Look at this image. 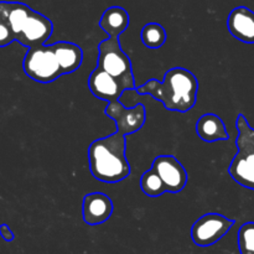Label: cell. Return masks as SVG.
<instances>
[{
	"mask_svg": "<svg viewBox=\"0 0 254 254\" xmlns=\"http://www.w3.org/2000/svg\"><path fill=\"white\" fill-rule=\"evenodd\" d=\"M129 14L121 6H111L102 14L99 26L112 39H119L129 26Z\"/></svg>",
	"mask_w": 254,
	"mask_h": 254,
	"instance_id": "9a60e30c",
	"label": "cell"
},
{
	"mask_svg": "<svg viewBox=\"0 0 254 254\" xmlns=\"http://www.w3.org/2000/svg\"><path fill=\"white\" fill-rule=\"evenodd\" d=\"M114 206L111 197L103 192L87 193L82 202L83 221L89 226L104 223L111 218Z\"/></svg>",
	"mask_w": 254,
	"mask_h": 254,
	"instance_id": "8fae6325",
	"label": "cell"
},
{
	"mask_svg": "<svg viewBox=\"0 0 254 254\" xmlns=\"http://www.w3.org/2000/svg\"><path fill=\"white\" fill-rule=\"evenodd\" d=\"M54 32V24L49 17L40 12L31 10L27 16L21 32L16 37V41L27 49L39 47L46 44Z\"/></svg>",
	"mask_w": 254,
	"mask_h": 254,
	"instance_id": "9c48e42d",
	"label": "cell"
},
{
	"mask_svg": "<svg viewBox=\"0 0 254 254\" xmlns=\"http://www.w3.org/2000/svg\"><path fill=\"white\" fill-rule=\"evenodd\" d=\"M140 189L149 197H159L166 192V188L158 174L150 169L145 171L140 178Z\"/></svg>",
	"mask_w": 254,
	"mask_h": 254,
	"instance_id": "ac0fdd59",
	"label": "cell"
},
{
	"mask_svg": "<svg viewBox=\"0 0 254 254\" xmlns=\"http://www.w3.org/2000/svg\"><path fill=\"white\" fill-rule=\"evenodd\" d=\"M233 226L235 220L221 213H206L192 225L191 238L198 247H210L222 240Z\"/></svg>",
	"mask_w": 254,
	"mask_h": 254,
	"instance_id": "8992f818",
	"label": "cell"
},
{
	"mask_svg": "<svg viewBox=\"0 0 254 254\" xmlns=\"http://www.w3.org/2000/svg\"><path fill=\"white\" fill-rule=\"evenodd\" d=\"M22 68L29 78L39 83H51L62 76L52 45H42L27 50L22 61Z\"/></svg>",
	"mask_w": 254,
	"mask_h": 254,
	"instance_id": "277c9868",
	"label": "cell"
},
{
	"mask_svg": "<svg viewBox=\"0 0 254 254\" xmlns=\"http://www.w3.org/2000/svg\"><path fill=\"white\" fill-rule=\"evenodd\" d=\"M151 169L158 174L166 188V192L178 193L188 184V173L174 155H159L154 159Z\"/></svg>",
	"mask_w": 254,
	"mask_h": 254,
	"instance_id": "ba28073f",
	"label": "cell"
},
{
	"mask_svg": "<svg viewBox=\"0 0 254 254\" xmlns=\"http://www.w3.org/2000/svg\"><path fill=\"white\" fill-rule=\"evenodd\" d=\"M55 55L59 60L62 74H68L77 71L83 62V51L81 46L73 42L59 41L52 44Z\"/></svg>",
	"mask_w": 254,
	"mask_h": 254,
	"instance_id": "4fadbf2b",
	"label": "cell"
},
{
	"mask_svg": "<svg viewBox=\"0 0 254 254\" xmlns=\"http://www.w3.org/2000/svg\"><path fill=\"white\" fill-rule=\"evenodd\" d=\"M0 236H1L2 240L6 241V242H11V241H14L15 238L14 233H12V231L10 230V227L6 225V223L0 225Z\"/></svg>",
	"mask_w": 254,
	"mask_h": 254,
	"instance_id": "44dd1931",
	"label": "cell"
},
{
	"mask_svg": "<svg viewBox=\"0 0 254 254\" xmlns=\"http://www.w3.org/2000/svg\"><path fill=\"white\" fill-rule=\"evenodd\" d=\"M228 31L245 44H254V11L247 6H237L227 19Z\"/></svg>",
	"mask_w": 254,
	"mask_h": 254,
	"instance_id": "7c38bea8",
	"label": "cell"
},
{
	"mask_svg": "<svg viewBox=\"0 0 254 254\" xmlns=\"http://www.w3.org/2000/svg\"><path fill=\"white\" fill-rule=\"evenodd\" d=\"M198 81L195 74L183 67H174L164 74V81L150 79L135 88L143 96H151L160 101L165 109L185 113L193 108L197 98Z\"/></svg>",
	"mask_w": 254,
	"mask_h": 254,
	"instance_id": "6da1fadb",
	"label": "cell"
},
{
	"mask_svg": "<svg viewBox=\"0 0 254 254\" xmlns=\"http://www.w3.org/2000/svg\"><path fill=\"white\" fill-rule=\"evenodd\" d=\"M238 250L241 254H254V222L245 223L238 231Z\"/></svg>",
	"mask_w": 254,
	"mask_h": 254,
	"instance_id": "d6986e66",
	"label": "cell"
},
{
	"mask_svg": "<svg viewBox=\"0 0 254 254\" xmlns=\"http://www.w3.org/2000/svg\"><path fill=\"white\" fill-rule=\"evenodd\" d=\"M88 87L94 97L108 103L119 101L124 92L133 91L126 82L111 76L99 67H96L89 76Z\"/></svg>",
	"mask_w": 254,
	"mask_h": 254,
	"instance_id": "30bf717a",
	"label": "cell"
},
{
	"mask_svg": "<svg viewBox=\"0 0 254 254\" xmlns=\"http://www.w3.org/2000/svg\"><path fill=\"white\" fill-rule=\"evenodd\" d=\"M0 9L14 34L15 41H16V37L21 32L22 26L32 9L24 2L19 1H0Z\"/></svg>",
	"mask_w": 254,
	"mask_h": 254,
	"instance_id": "2e32d148",
	"label": "cell"
},
{
	"mask_svg": "<svg viewBox=\"0 0 254 254\" xmlns=\"http://www.w3.org/2000/svg\"><path fill=\"white\" fill-rule=\"evenodd\" d=\"M98 59H97V67L102 68L111 76L126 82L130 89H135V81H134L133 66L128 55L124 54L121 47L119 39L103 40L98 45Z\"/></svg>",
	"mask_w": 254,
	"mask_h": 254,
	"instance_id": "5b68a950",
	"label": "cell"
},
{
	"mask_svg": "<svg viewBox=\"0 0 254 254\" xmlns=\"http://www.w3.org/2000/svg\"><path fill=\"white\" fill-rule=\"evenodd\" d=\"M104 114L116 123L117 131L126 136L140 130L146 121L145 108L139 103L131 108H126L121 101L112 102L106 107Z\"/></svg>",
	"mask_w": 254,
	"mask_h": 254,
	"instance_id": "52a82bcc",
	"label": "cell"
},
{
	"mask_svg": "<svg viewBox=\"0 0 254 254\" xmlns=\"http://www.w3.org/2000/svg\"><path fill=\"white\" fill-rule=\"evenodd\" d=\"M12 41H15L14 34H12L9 24H7L6 19H5L4 14L0 9V47L7 46Z\"/></svg>",
	"mask_w": 254,
	"mask_h": 254,
	"instance_id": "ffe728a7",
	"label": "cell"
},
{
	"mask_svg": "<svg viewBox=\"0 0 254 254\" xmlns=\"http://www.w3.org/2000/svg\"><path fill=\"white\" fill-rule=\"evenodd\" d=\"M126 150V135L118 131L92 141L88 148V161L93 178L107 184L121 183L128 178L131 169Z\"/></svg>",
	"mask_w": 254,
	"mask_h": 254,
	"instance_id": "7a4b0ae2",
	"label": "cell"
},
{
	"mask_svg": "<svg viewBox=\"0 0 254 254\" xmlns=\"http://www.w3.org/2000/svg\"><path fill=\"white\" fill-rule=\"evenodd\" d=\"M140 37L144 46L151 50H158L165 44L166 31L158 22H149L141 29Z\"/></svg>",
	"mask_w": 254,
	"mask_h": 254,
	"instance_id": "e0dca14e",
	"label": "cell"
},
{
	"mask_svg": "<svg viewBox=\"0 0 254 254\" xmlns=\"http://www.w3.org/2000/svg\"><path fill=\"white\" fill-rule=\"evenodd\" d=\"M236 127L238 130L236 139L238 151L231 161L228 174L241 186L254 191V128L242 113L238 114Z\"/></svg>",
	"mask_w": 254,
	"mask_h": 254,
	"instance_id": "3957f363",
	"label": "cell"
},
{
	"mask_svg": "<svg viewBox=\"0 0 254 254\" xmlns=\"http://www.w3.org/2000/svg\"><path fill=\"white\" fill-rule=\"evenodd\" d=\"M196 133L203 141H207V143L230 139V134L226 129L223 121L217 114L213 113L203 114L198 118L196 123Z\"/></svg>",
	"mask_w": 254,
	"mask_h": 254,
	"instance_id": "5bb4252c",
	"label": "cell"
}]
</instances>
